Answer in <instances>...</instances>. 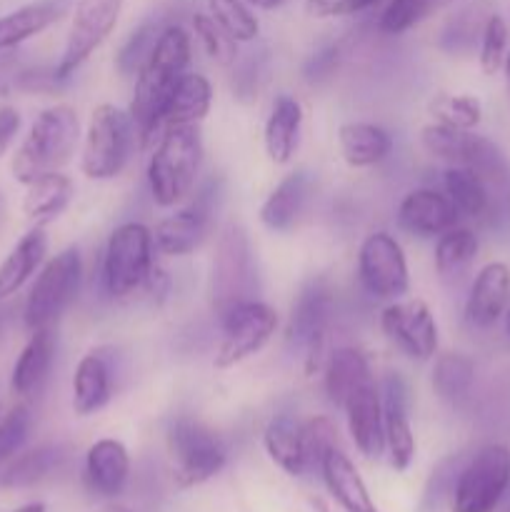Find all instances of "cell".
Instances as JSON below:
<instances>
[{"instance_id": "91938a15", "label": "cell", "mask_w": 510, "mask_h": 512, "mask_svg": "<svg viewBox=\"0 0 510 512\" xmlns=\"http://www.w3.org/2000/svg\"><path fill=\"white\" fill-rule=\"evenodd\" d=\"M503 512H510V505H508V508H505V510H503Z\"/></svg>"}, {"instance_id": "83f0119b", "label": "cell", "mask_w": 510, "mask_h": 512, "mask_svg": "<svg viewBox=\"0 0 510 512\" xmlns=\"http://www.w3.org/2000/svg\"><path fill=\"white\" fill-rule=\"evenodd\" d=\"M65 13V0H33L28 5L0 15V53L18 50L25 40L35 38Z\"/></svg>"}, {"instance_id": "7402d4cb", "label": "cell", "mask_w": 510, "mask_h": 512, "mask_svg": "<svg viewBox=\"0 0 510 512\" xmlns=\"http://www.w3.org/2000/svg\"><path fill=\"white\" fill-rule=\"evenodd\" d=\"M313 193V178L308 170L288 173L260 205V223L273 233H285L300 220Z\"/></svg>"}, {"instance_id": "8fae6325", "label": "cell", "mask_w": 510, "mask_h": 512, "mask_svg": "<svg viewBox=\"0 0 510 512\" xmlns=\"http://www.w3.org/2000/svg\"><path fill=\"white\" fill-rule=\"evenodd\" d=\"M125 0H78L70 18L68 38L60 60L55 63V75L68 83L80 65L110 38L123 13Z\"/></svg>"}, {"instance_id": "d4e9b609", "label": "cell", "mask_w": 510, "mask_h": 512, "mask_svg": "<svg viewBox=\"0 0 510 512\" xmlns=\"http://www.w3.org/2000/svg\"><path fill=\"white\" fill-rule=\"evenodd\" d=\"M263 448L268 458L278 465L283 473L300 478L308 473L310 465L308 448L303 438V423L290 415H275L263 430Z\"/></svg>"}, {"instance_id": "8992f818", "label": "cell", "mask_w": 510, "mask_h": 512, "mask_svg": "<svg viewBox=\"0 0 510 512\" xmlns=\"http://www.w3.org/2000/svg\"><path fill=\"white\" fill-rule=\"evenodd\" d=\"M168 455L178 488H198L228 463V448L215 430L190 415H180L168 428Z\"/></svg>"}, {"instance_id": "ba28073f", "label": "cell", "mask_w": 510, "mask_h": 512, "mask_svg": "<svg viewBox=\"0 0 510 512\" xmlns=\"http://www.w3.org/2000/svg\"><path fill=\"white\" fill-rule=\"evenodd\" d=\"M155 265L153 230L143 223H123L110 233L100 275L110 298H128L145 288Z\"/></svg>"}, {"instance_id": "f6af8a7d", "label": "cell", "mask_w": 510, "mask_h": 512, "mask_svg": "<svg viewBox=\"0 0 510 512\" xmlns=\"http://www.w3.org/2000/svg\"><path fill=\"white\" fill-rule=\"evenodd\" d=\"M335 425L333 420L325 418V415H318V418H310L303 423V438L305 448H308L310 465H320L323 455L328 453L330 448L338 445V438H335Z\"/></svg>"}, {"instance_id": "836d02e7", "label": "cell", "mask_w": 510, "mask_h": 512, "mask_svg": "<svg viewBox=\"0 0 510 512\" xmlns=\"http://www.w3.org/2000/svg\"><path fill=\"white\" fill-rule=\"evenodd\" d=\"M63 460H65L63 445H38V448L18 455V458L5 468V473L0 475V485L8 490L33 488V485L43 483L45 478H50V475L63 465Z\"/></svg>"}, {"instance_id": "8d00e7d4", "label": "cell", "mask_w": 510, "mask_h": 512, "mask_svg": "<svg viewBox=\"0 0 510 512\" xmlns=\"http://www.w3.org/2000/svg\"><path fill=\"white\" fill-rule=\"evenodd\" d=\"M450 0H388L380 13L378 28L385 35H403L445 8Z\"/></svg>"}, {"instance_id": "9c48e42d", "label": "cell", "mask_w": 510, "mask_h": 512, "mask_svg": "<svg viewBox=\"0 0 510 512\" xmlns=\"http://www.w3.org/2000/svg\"><path fill=\"white\" fill-rule=\"evenodd\" d=\"M335 310V290L328 278H313L300 288L290 310L285 338L288 345L303 353L305 373L315 375L325 365V338Z\"/></svg>"}, {"instance_id": "603a6c76", "label": "cell", "mask_w": 510, "mask_h": 512, "mask_svg": "<svg viewBox=\"0 0 510 512\" xmlns=\"http://www.w3.org/2000/svg\"><path fill=\"white\" fill-rule=\"evenodd\" d=\"M318 468L328 493L345 512H378L363 475L338 445L323 455Z\"/></svg>"}, {"instance_id": "5bb4252c", "label": "cell", "mask_w": 510, "mask_h": 512, "mask_svg": "<svg viewBox=\"0 0 510 512\" xmlns=\"http://www.w3.org/2000/svg\"><path fill=\"white\" fill-rule=\"evenodd\" d=\"M218 193L220 180H210L195 195L193 203L160 220L153 230L155 250H160L163 255H173V258H183V255L195 253L203 245V240L208 238L210 228H213Z\"/></svg>"}, {"instance_id": "f1b7e54d", "label": "cell", "mask_w": 510, "mask_h": 512, "mask_svg": "<svg viewBox=\"0 0 510 512\" xmlns=\"http://www.w3.org/2000/svg\"><path fill=\"white\" fill-rule=\"evenodd\" d=\"M75 195V185L68 175L58 173H45L38 175L25 185V198H23V213L25 218L33 225H50L58 220L60 215L68 210L70 200Z\"/></svg>"}, {"instance_id": "f907efd6", "label": "cell", "mask_w": 510, "mask_h": 512, "mask_svg": "<svg viewBox=\"0 0 510 512\" xmlns=\"http://www.w3.org/2000/svg\"><path fill=\"white\" fill-rule=\"evenodd\" d=\"M335 65H338V48H335V45H330V48L320 50L318 55H313V58H310L308 68H305V75H308V80L325 78V75L333 73Z\"/></svg>"}, {"instance_id": "44dd1931", "label": "cell", "mask_w": 510, "mask_h": 512, "mask_svg": "<svg viewBox=\"0 0 510 512\" xmlns=\"http://www.w3.org/2000/svg\"><path fill=\"white\" fill-rule=\"evenodd\" d=\"M55 350H58V338H55V328L35 330L25 348L20 350L18 360L13 365V378H10V388L20 398H35L43 393L45 383L50 378V370L55 363Z\"/></svg>"}, {"instance_id": "e575fe53", "label": "cell", "mask_w": 510, "mask_h": 512, "mask_svg": "<svg viewBox=\"0 0 510 512\" xmlns=\"http://www.w3.org/2000/svg\"><path fill=\"white\" fill-rule=\"evenodd\" d=\"M478 235L470 228H450L435 243V270L443 280H460L478 258Z\"/></svg>"}, {"instance_id": "cb8c5ba5", "label": "cell", "mask_w": 510, "mask_h": 512, "mask_svg": "<svg viewBox=\"0 0 510 512\" xmlns=\"http://www.w3.org/2000/svg\"><path fill=\"white\" fill-rule=\"evenodd\" d=\"M113 398V370L100 350L78 360L73 373V410L80 418L100 413Z\"/></svg>"}, {"instance_id": "6f0895ef", "label": "cell", "mask_w": 510, "mask_h": 512, "mask_svg": "<svg viewBox=\"0 0 510 512\" xmlns=\"http://www.w3.org/2000/svg\"><path fill=\"white\" fill-rule=\"evenodd\" d=\"M503 68H505V75H508V85H510V53L505 55V65H503Z\"/></svg>"}, {"instance_id": "5b68a950", "label": "cell", "mask_w": 510, "mask_h": 512, "mask_svg": "<svg viewBox=\"0 0 510 512\" xmlns=\"http://www.w3.org/2000/svg\"><path fill=\"white\" fill-rule=\"evenodd\" d=\"M138 130L128 110L100 103L93 108L85 128L80 170L88 180H113L128 165L133 155Z\"/></svg>"}, {"instance_id": "7c38bea8", "label": "cell", "mask_w": 510, "mask_h": 512, "mask_svg": "<svg viewBox=\"0 0 510 512\" xmlns=\"http://www.w3.org/2000/svg\"><path fill=\"white\" fill-rule=\"evenodd\" d=\"M220 328H223V340L215 353V368L228 370L253 358L270 343L278 328V313L263 300H248L228 310L220 318Z\"/></svg>"}, {"instance_id": "11a10c76", "label": "cell", "mask_w": 510, "mask_h": 512, "mask_svg": "<svg viewBox=\"0 0 510 512\" xmlns=\"http://www.w3.org/2000/svg\"><path fill=\"white\" fill-rule=\"evenodd\" d=\"M93 512H133L128 508V505H115V503H110V505H103V508H98V510H93Z\"/></svg>"}, {"instance_id": "db71d44e", "label": "cell", "mask_w": 510, "mask_h": 512, "mask_svg": "<svg viewBox=\"0 0 510 512\" xmlns=\"http://www.w3.org/2000/svg\"><path fill=\"white\" fill-rule=\"evenodd\" d=\"M10 512H45V503H28V505H20V508L10 510Z\"/></svg>"}, {"instance_id": "52a82bcc", "label": "cell", "mask_w": 510, "mask_h": 512, "mask_svg": "<svg viewBox=\"0 0 510 512\" xmlns=\"http://www.w3.org/2000/svg\"><path fill=\"white\" fill-rule=\"evenodd\" d=\"M83 280V258L75 245L60 250L40 268L23 308V323L30 333L55 328L65 310L75 303Z\"/></svg>"}, {"instance_id": "60d3db41", "label": "cell", "mask_w": 510, "mask_h": 512, "mask_svg": "<svg viewBox=\"0 0 510 512\" xmlns=\"http://www.w3.org/2000/svg\"><path fill=\"white\" fill-rule=\"evenodd\" d=\"M193 33L213 63L233 65L238 60V40L230 38L208 13L193 15Z\"/></svg>"}, {"instance_id": "f5cc1de1", "label": "cell", "mask_w": 510, "mask_h": 512, "mask_svg": "<svg viewBox=\"0 0 510 512\" xmlns=\"http://www.w3.org/2000/svg\"><path fill=\"white\" fill-rule=\"evenodd\" d=\"M5 225H8V200H5L3 190H0V238L5 233Z\"/></svg>"}, {"instance_id": "c3c4849f", "label": "cell", "mask_w": 510, "mask_h": 512, "mask_svg": "<svg viewBox=\"0 0 510 512\" xmlns=\"http://www.w3.org/2000/svg\"><path fill=\"white\" fill-rule=\"evenodd\" d=\"M23 60H20L18 50H5L0 53V100L10 98V93L18 90L20 70H23Z\"/></svg>"}, {"instance_id": "ee69618b", "label": "cell", "mask_w": 510, "mask_h": 512, "mask_svg": "<svg viewBox=\"0 0 510 512\" xmlns=\"http://www.w3.org/2000/svg\"><path fill=\"white\" fill-rule=\"evenodd\" d=\"M30 428H33V415H30L28 405H15L8 410V415L0 418V468L15 458L20 448L28 440Z\"/></svg>"}, {"instance_id": "4dcf8cb0", "label": "cell", "mask_w": 510, "mask_h": 512, "mask_svg": "<svg viewBox=\"0 0 510 512\" xmlns=\"http://www.w3.org/2000/svg\"><path fill=\"white\" fill-rule=\"evenodd\" d=\"M340 155L350 168H373L393 153V135L375 123H343L338 128Z\"/></svg>"}, {"instance_id": "74e56055", "label": "cell", "mask_w": 510, "mask_h": 512, "mask_svg": "<svg viewBox=\"0 0 510 512\" xmlns=\"http://www.w3.org/2000/svg\"><path fill=\"white\" fill-rule=\"evenodd\" d=\"M428 113L433 115V123L455 130H473L483 120V105L473 95L440 93L428 103Z\"/></svg>"}, {"instance_id": "d6a6232c", "label": "cell", "mask_w": 510, "mask_h": 512, "mask_svg": "<svg viewBox=\"0 0 510 512\" xmlns=\"http://www.w3.org/2000/svg\"><path fill=\"white\" fill-rule=\"evenodd\" d=\"M443 188L458 213L465 218L483 220L493 215V193L473 170L463 168V165H450L443 173Z\"/></svg>"}, {"instance_id": "9f6ffc18", "label": "cell", "mask_w": 510, "mask_h": 512, "mask_svg": "<svg viewBox=\"0 0 510 512\" xmlns=\"http://www.w3.org/2000/svg\"><path fill=\"white\" fill-rule=\"evenodd\" d=\"M505 333H508V338H510V303H508V308H505Z\"/></svg>"}, {"instance_id": "b9f144b4", "label": "cell", "mask_w": 510, "mask_h": 512, "mask_svg": "<svg viewBox=\"0 0 510 512\" xmlns=\"http://www.w3.org/2000/svg\"><path fill=\"white\" fill-rule=\"evenodd\" d=\"M508 55V25L498 13H490L483 23L480 33V50L478 60L485 75H495L505 65Z\"/></svg>"}, {"instance_id": "bcb514c9", "label": "cell", "mask_w": 510, "mask_h": 512, "mask_svg": "<svg viewBox=\"0 0 510 512\" xmlns=\"http://www.w3.org/2000/svg\"><path fill=\"white\" fill-rule=\"evenodd\" d=\"M265 55V53H263ZM263 55H250L245 63H240L238 75L233 78V93L238 95L240 100H253L258 95L260 85H263L265 78V58Z\"/></svg>"}, {"instance_id": "ac0fdd59", "label": "cell", "mask_w": 510, "mask_h": 512, "mask_svg": "<svg viewBox=\"0 0 510 512\" xmlns=\"http://www.w3.org/2000/svg\"><path fill=\"white\" fill-rule=\"evenodd\" d=\"M458 220L460 213L453 200L433 188L410 190L398 205V225L415 238H438L445 230L455 228Z\"/></svg>"}, {"instance_id": "7bdbcfd3", "label": "cell", "mask_w": 510, "mask_h": 512, "mask_svg": "<svg viewBox=\"0 0 510 512\" xmlns=\"http://www.w3.org/2000/svg\"><path fill=\"white\" fill-rule=\"evenodd\" d=\"M470 130H455L448 125L430 123L420 130V143L430 155L440 160H448L450 165H460L465 143H468Z\"/></svg>"}, {"instance_id": "4fadbf2b", "label": "cell", "mask_w": 510, "mask_h": 512, "mask_svg": "<svg viewBox=\"0 0 510 512\" xmlns=\"http://www.w3.org/2000/svg\"><path fill=\"white\" fill-rule=\"evenodd\" d=\"M358 278L365 293L378 300H400L410 290V270L395 235L378 230L358 248Z\"/></svg>"}, {"instance_id": "7dc6e473", "label": "cell", "mask_w": 510, "mask_h": 512, "mask_svg": "<svg viewBox=\"0 0 510 512\" xmlns=\"http://www.w3.org/2000/svg\"><path fill=\"white\" fill-rule=\"evenodd\" d=\"M380 0H305V10L313 18H345V15L363 13Z\"/></svg>"}, {"instance_id": "e0dca14e", "label": "cell", "mask_w": 510, "mask_h": 512, "mask_svg": "<svg viewBox=\"0 0 510 512\" xmlns=\"http://www.w3.org/2000/svg\"><path fill=\"white\" fill-rule=\"evenodd\" d=\"M343 410L355 448L360 450L363 458L378 460L385 453V425L383 398H380V385L375 383V378L358 385L348 395Z\"/></svg>"}, {"instance_id": "d6986e66", "label": "cell", "mask_w": 510, "mask_h": 512, "mask_svg": "<svg viewBox=\"0 0 510 512\" xmlns=\"http://www.w3.org/2000/svg\"><path fill=\"white\" fill-rule=\"evenodd\" d=\"M510 303V268L505 263H488L480 268L465 300V320L475 328H490L505 315Z\"/></svg>"}, {"instance_id": "681fc988", "label": "cell", "mask_w": 510, "mask_h": 512, "mask_svg": "<svg viewBox=\"0 0 510 512\" xmlns=\"http://www.w3.org/2000/svg\"><path fill=\"white\" fill-rule=\"evenodd\" d=\"M20 113L13 105H0V158L10 150L15 135L20 133Z\"/></svg>"}, {"instance_id": "277c9868", "label": "cell", "mask_w": 510, "mask_h": 512, "mask_svg": "<svg viewBox=\"0 0 510 512\" xmlns=\"http://www.w3.org/2000/svg\"><path fill=\"white\" fill-rule=\"evenodd\" d=\"M258 260L250 245L248 230L240 223H228L220 230L210 265V305L218 320L235 305L258 300Z\"/></svg>"}, {"instance_id": "680465c9", "label": "cell", "mask_w": 510, "mask_h": 512, "mask_svg": "<svg viewBox=\"0 0 510 512\" xmlns=\"http://www.w3.org/2000/svg\"><path fill=\"white\" fill-rule=\"evenodd\" d=\"M3 328H5V310L0 308V335H3Z\"/></svg>"}, {"instance_id": "1f68e13d", "label": "cell", "mask_w": 510, "mask_h": 512, "mask_svg": "<svg viewBox=\"0 0 510 512\" xmlns=\"http://www.w3.org/2000/svg\"><path fill=\"white\" fill-rule=\"evenodd\" d=\"M370 378H373V373H370L368 358H365L360 350L335 348L333 353L325 358L323 385L330 405H335V408L343 410L348 395Z\"/></svg>"}, {"instance_id": "f35d334b", "label": "cell", "mask_w": 510, "mask_h": 512, "mask_svg": "<svg viewBox=\"0 0 510 512\" xmlns=\"http://www.w3.org/2000/svg\"><path fill=\"white\" fill-rule=\"evenodd\" d=\"M208 15L238 43H250L258 38V15L245 0H208Z\"/></svg>"}, {"instance_id": "484cf974", "label": "cell", "mask_w": 510, "mask_h": 512, "mask_svg": "<svg viewBox=\"0 0 510 512\" xmlns=\"http://www.w3.org/2000/svg\"><path fill=\"white\" fill-rule=\"evenodd\" d=\"M300 130H303V105L293 95H278L263 130L265 153L275 165L290 163L298 150Z\"/></svg>"}, {"instance_id": "30bf717a", "label": "cell", "mask_w": 510, "mask_h": 512, "mask_svg": "<svg viewBox=\"0 0 510 512\" xmlns=\"http://www.w3.org/2000/svg\"><path fill=\"white\" fill-rule=\"evenodd\" d=\"M510 488V448L490 443L480 448L455 478L453 512H493Z\"/></svg>"}, {"instance_id": "9a60e30c", "label": "cell", "mask_w": 510, "mask_h": 512, "mask_svg": "<svg viewBox=\"0 0 510 512\" xmlns=\"http://www.w3.org/2000/svg\"><path fill=\"white\" fill-rule=\"evenodd\" d=\"M380 328L408 358L425 363L438 355V323L423 300H393L380 315Z\"/></svg>"}, {"instance_id": "f546056e", "label": "cell", "mask_w": 510, "mask_h": 512, "mask_svg": "<svg viewBox=\"0 0 510 512\" xmlns=\"http://www.w3.org/2000/svg\"><path fill=\"white\" fill-rule=\"evenodd\" d=\"M210 108H213V85L203 73L188 70L165 105L163 118H160V133L173 125H200Z\"/></svg>"}, {"instance_id": "816d5d0a", "label": "cell", "mask_w": 510, "mask_h": 512, "mask_svg": "<svg viewBox=\"0 0 510 512\" xmlns=\"http://www.w3.org/2000/svg\"><path fill=\"white\" fill-rule=\"evenodd\" d=\"M245 3L250 5V8H260V10H278L283 8L288 0H245Z\"/></svg>"}, {"instance_id": "2e32d148", "label": "cell", "mask_w": 510, "mask_h": 512, "mask_svg": "<svg viewBox=\"0 0 510 512\" xmlns=\"http://www.w3.org/2000/svg\"><path fill=\"white\" fill-rule=\"evenodd\" d=\"M383 398V425H385V450L390 455V465L395 470H408L415 458V435L410 425V398L408 385L398 373H388L380 383Z\"/></svg>"}, {"instance_id": "4316f807", "label": "cell", "mask_w": 510, "mask_h": 512, "mask_svg": "<svg viewBox=\"0 0 510 512\" xmlns=\"http://www.w3.org/2000/svg\"><path fill=\"white\" fill-rule=\"evenodd\" d=\"M45 255H48V233L40 225H33L0 263V300L18 293L43 268Z\"/></svg>"}, {"instance_id": "3957f363", "label": "cell", "mask_w": 510, "mask_h": 512, "mask_svg": "<svg viewBox=\"0 0 510 512\" xmlns=\"http://www.w3.org/2000/svg\"><path fill=\"white\" fill-rule=\"evenodd\" d=\"M200 165H203V138L198 125L165 128L148 163V185L155 205L175 208L190 198Z\"/></svg>"}, {"instance_id": "7a4b0ae2", "label": "cell", "mask_w": 510, "mask_h": 512, "mask_svg": "<svg viewBox=\"0 0 510 512\" xmlns=\"http://www.w3.org/2000/svg\"><path fill=\"white\" fill-rule=\"evenodd\" d=\"M80 140V118L73 105L58 103L45 108L30 125L28 135L15 150L13 178L28 185L38 175L58 173L73 160Z\"/></svg>"}, {"instance_id": "ffe728a7", "label": "cell", "mask_w": 510, "mask_h": 512, "mask_svg": "<svg viewBox=\"0 0 510 512\" xmlns=\"http://www.w3.org/2000/svg\"><path fill=\"white\" fill-rule=\"evenodd\" d=\"M85 485L100 498H115L130 478V455L120 440L100 438L85 453Z\"/></svg>"}, {"instance_id": "d590c367", "label": "cell", "mask_w": 510, "mask_h": 512, "mask_svg": "<svg viewBox=\"0 0 510 512\" xmlns=\"http://www.w3.org/2000/svg\"><path fill=\"white\" fill-rule=\"evenodd\" d=\"M475 383V363L463 353H443L433 365V390L445 403H460Z\"/></svg>"}, {"instance_id": "6da1fadb", "label": "cell", "mask_w": 510, "mask_h": 512, "mask_svg": "<svg viewBox=\"0 0 510 512\" xmlns=\"http://www.w3.org/2000/svg\"><path fill=\"white\" fill-rule=\"evenodd\" d=\"M190 53H193V45H190L188 30L183 25H165L153 53L135 75V93L128 113L143 148H150L160 138V118L180 78L188 73L190 58H193Z\"/></svg>"}, {"instance_id": "ab89813d", "label": "cell", "mask_w": 510, "mask_h": 512, "mask_svg": "<svg viewBox=\"0 0 510 512\" xmlns=\"http://www.w3.org/2000/svg\"><path fill=\"white\" fill-rule=\"evenodd\" d=\"M160 25L155 20H145L143 25L133 30V33L125 38V43L120 45L118 55H115V68L123 78H135L138 70L143 68V63L148 60V55L153 53L155 43H158Z\"/></svg>"}]
</instances>
